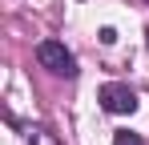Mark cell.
Masks as SVG:
<instances>
[{
  "label": "cell",
  "instance_id": "obj_1",
  "mask_svg": "<svg viewBox=\"0 0 149 145\" xmlns=\"http://www.w3.org/2000/svg\"><path fill=\"white\" fill-rule=\"evenodd\" d=\"M36 61L49 72H56V77H77V61H73V52L61 40H40L36 45Z\"/></svg>",
  "mask_w": 149,
  "mask_h": 145
},
{
  "label": "cell",
  "instance_id": "obj_2",
  "mask_svg": "<svg viewBox=\"0 0 149 145\" xmlns=\"http://www.w3.org/2000/svg\"><path fill=\"white\" fill-rule=\"evenodd\" d=\"M97 101H101V109H105V113H133V109H137V93H133L129 85H121V81L101 85Z\"/></svg>",
  "mask_w": 149,
  "mask_h": 145
},
{
  "label": "cell",
  "instance_id": "obj_3",
  "mask_svg": "<svg viewBox=\"0 0 149 145\" xmlns=\"http://www.w3.org/2000/svg\"><path fill=\"white\" fill-rule=\"evenodd\" d=\"M113 145H145V141H141L137 133H129V129H125V133H117V137H113Z\"/></svg>",
  "mask_w": 149,
  "mask_h": 145
},
{
  "label": "cell",
  "instance_id": "obj_4",
  "mask_svg": "<svg viewBox=\"0 0 149 145\" xmlns=\"http://www.w3.org/2000/svg\"><path fill=\"white\" fill-rule=\"evenodd\" d=\"M32 145H56V141H52L45 129H32Z\"/></svg>",
  "mask_w": 149,
  "mask_h": 145
}]
</instances>
